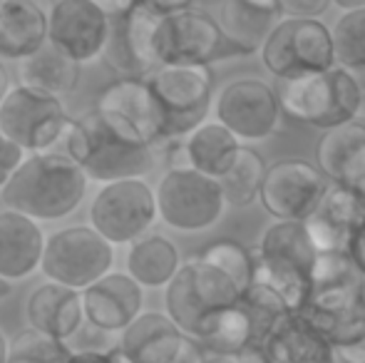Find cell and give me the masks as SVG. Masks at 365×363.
I'll return each mask as SVG.
<instances>
[{
    "instance_id": "bcb514c9",
    "label": "cell",
    "mask_w": 365,
    "mask_h": 363,
    "mask_svg": "<svg viewBox=\"0 0 365 363\" xmlns=\"http://www.w3.org/2000/svg\"><path fill=\"white\" fill-rule=\"evenodd\" d=\"M336 8H341L343 13H356V10L365 8V0H336Z\"/></svg>"
},
{
    "instance_id": "7a4b0ae2",
    "label": "cell",
    "mask_w": 365,
    "mask_h": 363,
    "mask_svg": "<svg viewBox=\"0 0 365 363\" xmlns=\"http://www.w3.org/2000/svg\"><path fill=\"white\" fill-rule=\"evenodd\" d=\"M65 155L85 172L87 180L105 184L142 180L159 160L157 147L137 145L117 132L97 110L73 120L63 140Z\"/></svg>"
},
{
    "instance_id": "277c9868",
    "label": "cell",
    "mask_w": 365,
    "mask_h": 363,
    "mask_svg": "<svg viewBox=\"0 0 365 363\" xmlns=\"http://www.w3.org/2000/svg\"><path fill=\"white\" fill-rule=\"evenodd\" d=\"M241 294L244 291L229 274L204 259L192 257L164 289V314L182 329L187 339L202 344L219 316L239 304Z\"/></svg>"
},
{
    "instance_id": "7bdbcfd3",
    "label": "cell",
    "mask_w": 365,
    "mask_h": 363,
    "mask_svg": "<svg viewBox=\"0 0 365 363\" xmlns=\"http://www.w3.org/2000/svg\"><path fill=\"white\" fill-rule=\"evenodd\" d=\"M336 361L338 363H365V339L356 341L351 346L336 349Z\"/></svg>"
},
{
    "instance_id": "ba28073f",
    "label": "cell",
    "mask_w": 365,
    "mask_h": 363,
    "mask_svg": "<svg viewBox=\"0 0 365 363\" xmlns=\"http://www.w3.org/2000/svg\"><path fill=\"white\" fill-rule=\"evenodd\" d=\"M154 55L159 68H209L236 50L221 33L219 20L199 8H187L162 18L154 35Z\"/></svg>"
},
{
    "instance_id": "b9f144b4",
    "label": "cell",
    "mask_w": 365,
    "mask_h": 363,
    "mask_svg": "<svg viewBox=\"0 0 365 363\" xmlns=\"http://www.w3.org/2000/svg\"><path fill=\"white\" fill-rule=\"evenodd\" d=\"M348 257H351L356 272L365 279V224L361 232L351 239V244H348Z\"/></svg>"
},
{
    "instance_id": "c3c4849f",
    "label": "cell",
    "mask_w": 365,
    "mask_h": 363,
    "mask_svg": "<svg viewBox=\"0 0 365 363\" xmlns=\"http://www.w3.org/2000/svg\"><path fill=\"white\" fill-rule=\"evenodd\" d=\"M10 291H13V284H8L5 279H0V299H5Z\"/></svg>"
},
{
    "instance_id": "7dc6e473",
    "label": "cell",
    "mask_w": 365,
    "mask_h": 363,
    "mask_svg": "<svg viewBox=\"0 0 365 363\" xmlns=\"http://www.w3.org/2000/svg\"><path fill=\"white\" fill-rule=\"evenodd\" d=\"M8 351H10V341L5 339V334L0 331V363H8Z\"/></svg>"
},
{
    "instance_id": "7c38bea8",
    "label": "cell",
    "mask_w": 365,
    "mask_h": 363,
    "mask_svg": "<svg viewBox=\"0 0 365 363\" xmlns=\"http://www.w3.org/2000/svg\"><path fill=\"white\" fill-rule=\"evenodd\" d=\"M159 219L157 194L145 180L105 184L90 204V227L102 239L117 244H135Z\"/></svg>"
},
{
    "instance_id": "f907efd6",
    "label": "cell",
    "mask_w": 365,
    "mask_h": 363,
    "mask_svg": "<svg viewBox=\"0 0 365 363\" xmlns=\"http://www.w3.org/2000/svg\"><path fill=\"white\" fill-rule=\"evenodd\" d=\"M356 194H358V197H361V202L365 204V180L356 187Z\"/></svg>"
},
{
    "instance_id": "d6986e66",
    "label": "cell",
    "mask_w": 365,
    "mask_h": 363,
    "mask_svg": "<svg viewBox=\"0 0 365 363\" xmlns=\"http://www.w3.org/2000/svg\"><path fill=\"white\" fill-rule=\"evenodd\" d=\"M85 321L105 334H122L145 311V291L130 274L112 272L82 291Z\"/></svg>"
},
{
    "instance_id": "8fae6325",
    "label": "cell",
    "mask_w": 365,
    "mask_h": 363,
    "mask_svg": "<svg viewBox=\"0 0 365 363\" xmlns=\"http://www.w3.org/2000/svg\"><path fill=\"white\" fill-rule=\"evenodd\" d=\"M164 112V140H184L207 122L214 107L209 68H157L147 78Z\"/></svg>"
},
{
    "instance_id": "8d00e7d4",
    "label": "cell",
    "mask_w": 365,
    "mask_h": 363,
    "mask_svg": "<svg viewBox=\"0 0 365 363\" xmlns=\"http://www.w3.org/2000/svg\"><path fill=\"white\" fill-rule=\"evenodd\" d=\"M356 267H353L348 252H328L318 254L316 272H313V294L323 289H333V286H343L348 281L358 279Z\"/></svg>"
},
{
    "instance_id": "d4e9b609",
    "label": "cell",
    "mask_w": 365,
    "mask_h": 363,
    "mask_svg": "<svg viewBox=\"0 0 365 363\" xmlns=\"http://www.w3.org/2000/svg\"><path fill=\"white\" fill-rule=\"evenodd\" d=\"M187 336L164 311H145L130 329L120 334V351L132 363H174Z\"/></svg>"
},
{
    "instance_id": "e575fe53",
    "label": "cell",
    "mask_w": 365,
    "mask_h": 363,
    "mask_svg": "<svg viewBox=\"0 0 365 363\" xmlns=\"http://www.w3.org/2000/svg\"><path fill=\"white\" fill-rule=\"evenodd\" d=\"M197 257L204 259L207 264H214V267L221 269L224 274H229L241 291H246L254 284V276H256L254 252H251L249 247H244V244L234 242V239L212 242L209 247H204Z\"/></svg>"
},
{
    "instance_id": "4316f807",
    "label": "cell",
    "mask_w": 365,
    "mask_h": 363,
    "mask_svg": "<svg viewBox=\"0 0 365 363\" xmlns=\"http://www.w3.org/2000/svg\"><path fill=\"white\" fill-rule=\"evenodd\" d=\"M269 363H331L336 361L333 346L303 319L289 314L264 344Z\"/></svg>"
},
{
    "instance_id": "ab89813d",
    "label": "cell",
    "mask_w": 365,
    "mask_h": 363,
    "mask_svg": "<svg viewBox=\"0 0 365 363\" xmlns=\"http://www.w3.org/2000/svg\"><path fill=\"white\" fill-rule=\"evenodd\" d=\"M207 363H269L264 349L249 346L239 354H207Z\"/></svg>"
},
{
    "instance_id": "44dd1931",
    "label": "cell",
    "mask_w": 365,
    "mask_h": 363,
    "mask_svg": "<svg viewBox=\"0 0 365 363\" xmlns=\"http://www.w3.org/2000/svg\"><path fill=\"white\" fill-rule=\"evenodd\" d=\"M25 316H28L30 329L70 344V339H75L85 324L82 291L45 281L30 291Z\"/></svg>"
},
{
    "instance_id": "30bf717a",
    "label": "cell",
    "mask_w": 365,
    "mask_h": 363,
    "mask_svg": "<svg viewBox=\"0 0 365 363\" xmlns=\"http://www.w3.org/2000/svg\"><path fill=\"white\" fill-rule=\"evenodd\" d=\"M112 267L115 247L107 239L92 227H65L53 232L45 242L40 272L53 284L85 291L102 276L112 274Z\"/></svg>"
},
{
    "instance_id": "f5cc1de1",
    "label": "cell",
    "mask_w": 365,
    "mask_h": 363,
    "mask_svg": "<svg viewBox=\"0 0 365 363\" xmlns=\"http://www.w3.org/2000/svg\"><path fill=\"white\" fill-rule=\"evenodd\" d=\"M331 363H338V361H331Z\"/></svg>"
},
{
    "instance_id": "f546056e",
    "label": "cell",
    "mask_w": 365,
    "mask_h": 363,
    "mask_svg": "<svg viewBox=\"0 0 365 363\" xmlns=\"http://www.w3.org/2000/svg\"><path fill=\"white\" fill-rule=\"evenodd\" d=\"M18 78L23 88L60 97L77 88V83H80V65L48 43L40 53H35L33 58L20 63Z\"/></svg>"
},
{
    "instance_id": "f6af8a7d",
    "label": "cell",
    "mask_w": 365,
    "mask_h": 363,
    "mask_svg": "<svg viewBox=\"0 0 365 363\" xmlns=\"http://www.w3.org/2000/svg\"><path fill=\"white\" fill-rule=\"evenodd\" d=\"M10 90H13L10 88V75H8V70H5V65L0 63V105L5 102V97H8Z\"/></svg>"
},
{
    "instance_id": "681fc988",
    "label": "cell",
    "mask_w": 365,
    "mask_h": 363,
    "mask_svg": "<svg viewBox=\"0 0 365 363\" xmlns=\"http://www.w3.org/2000/svg\"><path fill=\"white\" fill-rule=\"evenodd\" d=\"M361 95H363V110H361V122L365 120V75H361Z\"/></svg>"
},
{
    "instance_id": "52a82bcc",
    "label": "cell",
    "mask_w": 365,
    "mask_h": 363,
    "mask_svg": "<svg viewBox=\"0 0 365 363\" xmlns=\"http://www.w3.org/2000/svg\"><path fill=\"white\" fill-rule=\"evenodd\" d=\"M159 219L182 234H199L219 224L226 212L224 189L219 180L197 170H167L157 189Z\"/></svg>"
},
{
    "instance_id": "f1b7e54d",
    "label": "cell",
    "mask_w": 365,
    "mask_h": 363,
    "mask_svg": "<svg viewBox=\"0 0 365 363\" xmlns=\"http://www.w3.org/2000/svg\"><path fill=\"white\" fill-rule=\"evenodd\" d=\"M184 147H187L189 167L214 180H221L226 172L234 167L236 157L241 152V142L226 130L221 122L207 120L202 127L184 137Z\"/></svg>"
},
{
    "instance_id": "2e32d148",
    "label": "cell",
    "mask_w": 365,
    "mask_h": 363,
    "mask_svg": "<svg viewBox=\"0 0 365 363\" xmlns=\"http://www.w3.org/2000/svg\"><path fill=\"white\" fill-rule=\"evenodd\" d=\"M95 110L137 145L162 147L164 112L147 80H115L97 95Z\"/></svg>"
},
{
    "instance_id": "4dcf8cb0",
    "label": "cell",
    "mask_w": 365,
    "mask_h": 363,
    "mask_svg": "<svg viewBox=\"0 0 365 363\" xmlns=\"http://www.w3.org/2000/svg\"><path fill=\"white\" fill-rule=\"evenodd\" d=\"M266 172H269V165L264 157L251 147H241L234 167L219 180L226 204L229 207H249V204L259 202Z\"/></svg>"
},
{
    "instance_id": "60d3db41",
    "label": "cell",
    "mask_w": 365,
    "mask_h": 363,
    "mask_svg": "<svg viewBox=\"0 0 365 363\" xmlns=\"http://www.w3.org/2000/svg\"><path fill=\"white\" fill-rule=\"evenodd\" d=\"M70 363H132L125 354L120 351V346L110 351H92V354H73Z\"/></svg>"
},
{
    "instance_id": "ee69618b",
    "label": "cell",
    "mask_w": 365,
    "mask_h": 363,
    "mask_svg": "<svg viewBox=\"0 0 365 363\" xmlns=\"http://www.w3.org/2000/svg\"><path fill=\"white\" fill-rule=\"evenodd\" d=\"M174 363H207V351H204L202 346L197 344V341L187 339L182 354H179V359L174 361Z\"/></svg>"
},
{
    "instance_id": "6da1fadb",
    "label": "cell",
    "mask_w": 365,
    "mask_h": 363,
    "mask_svg": "<svg viewBox=\"0 0 365 363\" xmlns=\"http://www.w3.org/2000/svg\"><path fill=\"white\" fill-rule=\"evenodd\" d=\"M85 192V172L65 152H43L23 162L13 180L0 189V202L35 222H53L73 214Z\"/></svg>"
},
{
    "instance_id": "836d02e7",
    "label": "cell",
    "mask_w": 365,
    "mask_h": 363,
    "mask_svg": "<svg viewBox=\"0 0 365 363\" xmlns=\"http://www.w3.org/2000/svg\"><path fill=\"white\" fill-rule=\"evenodd\" d=\"M199 346L207 354H239V351L254 346V326H251V319L241 301L219 316V321Z\"/></svg>"
},
{
    "instance_id": "f35d334b",
    "label": "cell",
    "mask_w": 365,
    "mask_h": 363,
    "mask_svg": "<svg viewBox=\"0 0 365 363\" xmlns=\"http://www.w3.org/2000/svg\"><path fill=\"white\" fill-rule=\"evenodd\" d=\"M331 0H281V8H284V18H308L318 20L328 8H331Z\"/></svg>"
},
{
    "instance_id": "7402d4cb",
    "label": "cell",
    "mask_w": 365,
    "mask_h": 363,
    "mask_svg": "<svg viewBox=\"0 0 365 363\" xmlns=\"http://www.w3.org/2000/svg\"><path fill=\"white\" fill-rule=\"evenodd\" d=\"M217 20L236 55H254L284 20V8L281 0H224Z\"/></svg>"
},
{
    "instance_id": "8992f818",
    "label": "cell",
    "mask_w": 365,
    "mask_h": 363,
    "mask_svg": "<svg viewBox=\"0 0 365 363\" xmlns=\"http://www.w3.org/2000/svg\"><path fill=\"white\" fill-rule=\"evenodd\" d=\"M259 55L264 68L276 80L321 75L336 68L333 33L323 20L284 18Z\"/></svg>"
},
{
    "instance_id": "9a60e30c",
    "label": "cell",
    "mask_w": 365,
    "mask_h": 363,
    "mask_svg": "<svg viewBox=\"0 0 365 363\" xmlns=\"http://www.w3.org/2000/svg\"><path fill=\"white\" fill-rule=\"evenodd\" d=\"M331 182L316 165L306 160H279L269 165L261 207L276 222H306L316 214Z\"/></svg>"
},
{
    "instance_id": "d590c367",
    "label": "cell",
    "mask_w": 365,
    "mask_h": 363,
    "mask_svg": "<svg viewBox=\"0 0 365 363\" xmlns=\"http://www.w3.org/2000/svg\"><path fill=\"white\" fill-rule=\"evenodd\" d=\"M73 349L65 341L50 339L35 329H25L10 341L8 363H70Z\"/></svg>"
},
{
    "instance_id": "484cf974",
    "label": "cell",
    "mask_w": 365,
    "mask_h": 363,
    "mask_svg": "<svg viewBox=\"0 0 365 363\" xmlns=\"http://www.w3.org/2000/svg\"><path fill=\"white\" fill-rule=\"evenodd\" d=\"M48 45V15L30 0H0V58L28 60Z\"/></svg>"
},
{
    "instance_id": "5bb4252c",
    "label": "cell",
    "mask_w": 365,
    "mask_h": 363,
    "mask_svg": "<svg viewBox=\"0 0 365 363\" xmlns=\"http://www.w3.org/2000/svg\"><path fill=\"white\" fill-rule=\"evenodd\" d=\"M162 15L154 10L152 0L130 3L125 13L110 20V38L102 50L107 68L122 80H147L159 68L154 55V35Z\"/></svg>"
},
{
    "instance_id": "e0dca14e",
    "label": "cell",
    "mask_w": 365,
    "mask_h": 363,
    "mask_svg": "<svg viewBox=\"0 0 365 363\" xmlns=\"http://www.w3.org/2000/svg\"><path fill=\"white\" fill-rule=\"evenodd\" d=\"M110 18L95 0H60L48 13V43L77 65L102 55Z\"/></svg>"
},
{
    "instance_id": "3957f363",
    "label": "cell",
    "mask_w": 365,
    "mask_h": 363,
    "mask_svg": "<svg viewBox=\"0 0 365 363\" xmlns=\"http://www.w3.org/2000/svg\"><path fill=\"white\" fill-rule=\"evenodd\" d=\"M256 276L254 281L266 284L281 294L291 314H298L313 299V272L318 249L308 237L303 222H274L264 229L254 249Z\"/></svg>"
},
{
    "instance_id": "4fadbf2b",
    "label": "cell",
    "mask_w": 365,
    "mask_h": 363,
    "mask_svg": "<svg viewBox=\"0 0 365 363\" xmlns=\"http://www.w3.org/2000/svg\"><path fill=\"white\" fill-rule=\"evenodd\" d=\"M214 120L221 122L241 145L264 142L276 135L284 120L276 88L259 78H236L214 100Z\"/></svg>"
},
{
    "instance_id": "d6a6232c",
    "label": "cell",
    "mask_w": 365,
    "mask_h": 363,
    "mask_svg": "<svg viewBox=\"0 0 365 363\" xmlns=\"http://www.w3.org/2000/svg\"><path fill=\"white\" fill-rule=\"evenodd\" d=\"M336 65L353 75H365V8L356 13H341L331 25Z\"/></svg>"
},
{
    "instance_id": "816d5d0a",
    "label": "cell",
    "mask_w": 365,
    "mask_h": 363,
    "mask_svg": "<svg viewBox=\"0 0 365 363\" xmlns=\"http://www.w3.org/2000/svg\"><path fill=\"white\" fill-rule=\"evenodd\" d=\"M0 142H3V135H0Z\"/></svg>"
},
{
    "instance_id": "1f68e13d",
    "label": "cell",
    "mask_w": 365,
    "mask_h": 363,
    "mask_svg": "<svg viewBox=\"0 0 365 363\" xmlns=\"http://www.w3.org/2000/svg\"><path fill=\"white\" fill-rule=\"evenodd\" d=\"M241 306H244L251 319V326H254V346H259V349H264V344L276 331V326L291 314L289 304L281 299V294H276L271 286L259 284V281H254L241 294Z\"/></svg>"
},
{
    "instance_id": "83f0119b",
    "label": "cell",
    "mask_w": 365,
    "mask_h": 363,
    "mask_svg": "<svg viewBox=\"0 0 365 363\" xmlns=\"http://www.w3.org/2000/svg\"><path fill=\"white\" fill-rule=\"evenodd\" d=\"M182 257L174 242L162 234H147L127 252V274L142 289H167L182 269Z\"/></svg>"
},
{
    "instance_id": "cb8c5ba5",
    "label": "cell",
    "mask_w": 365,
    "mask_h": 363,
    "mask_svg": "<svg viewBox=\"0 0 365 363\" xmlns=\"http://www.w3.org/2000/svg\"><path fill=\"white\" fill-rule=\"evenodd\" d=\"M316 160L331 184L356 189L365 180V122L356 120L323 132L316 145Z\"/></svg>"
},
{
    "instance_id": "ffe728a7",
    "label": "cell",
    "mask_w": 365,
    "mask_h": 363,
    "mask_svg": "<svg viewBox=\"0 0 365 363\" xmlns=\"http://www.w3.org/2000/svg\"><path fill=\"white\" fill-rule=\"evenodd\" d=\"M306 232L321 254L348 252V244L365 224V204L356 189L331 184L321 207L311 219H306Z\"/></svg>"
},
{
    "instance_id": "5b68a950",
    "label": "cell",
    "mask_w": 365,
    "mask_h": 363,
    "mask_svg": "<svg viewBox=\"0 0 365 363\" xmlns=\"http://www.w3.org/2000/svg\"><path fill=\"white\" fill-rule=\"evenodd\" d=\"M276 95L284 117L298 125L328 132L361 120V80L338 65L321 75L276 80Z\"/></svg>"
},
{
    "instance_id": "ac0fdd59",
    "label": "cell",
    "mask_w": 365,
    "mask_h": 363,
    "mask_svg": "<svg viewBox=\"0 0 365 363\" xmlns=\"http://www.w3.org/2000/svg\"><path fill=\"white\" fill-rule=\"evenodd\" d=\"M328 344L336 349L365 339V279L316 291L303 311H298Z\"/></svg>"
},
{
    "instance_id": "9c48e42d",
    "label": "cell",
    "mask_w": 365,
    "mask_h": 363,
    "mask_svg": "<svg viewBox=\"0 0 365 363\" xmlns=\"http://www.w3.org/2000/svg\"><path fill=\"white\" fill-rule=\"evenodd\" d=\"M73 117L65 112L60 97L30 88H13L0 105V135L15 142L30 155L58 152L55 145L65 140Z\"/></svg>"
},
{
    "instance_id": "603a6c76",
    "label": "cell",
    "mask_w": 365,
    "mask_h": 363,
    "mask_svg": "<svg viewBox=\"0 0 365 363\" xmlns=\"http://www.w3.org/2000/svg\"><path fill=\"white\" fill-rule=\"evenodd\" d=\"M45 242L48 239L35 219L3 209L0 212V279L13 284L38 272L43 264Z\"/></svg>"
},
{
    "instance_id": "74e56055",
    "label": "cell",
    "mask_w": 365,
    "mask_h": 363,
    "mask_svg": "<svg viewBox=\"0 0 365 363\" xmlns=\"http://www.w3.org/2000/svg\"><path fill=\"white\" fill-rule=\"evenodd\" d=\"M28 152L23 147H18L15 142L3 140L0 142V189H5V184L15 177V172L23 167V162L28 160Z\"/></svg>"
}]
</instances>
